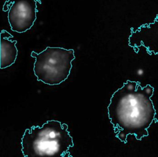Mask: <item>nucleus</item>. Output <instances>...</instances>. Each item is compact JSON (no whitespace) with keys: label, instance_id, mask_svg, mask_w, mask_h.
<instances>
[{"label":"nucleus","instance_id":"20e7f679","mask_svg":"<svg viewBox=\"0 0 158 157\" xmlns=\"http://www.w3.org/2000/svg\"><path fill=\"white\" fill-rule=\"evenodd\" d=\"M40 0H6L2 10L7 12L11 30L23 33L30 30L36 19L37 2Z\"/></svg>","mask_w":158,"mask_h":157},{"label":"nucleus","instance_id":"7ed1b4c3","mask_svg":"<svg viewBox=\"0 0 158 157\" xmlns=\"http://www.w3.org/2000/svg\"><path fill=\"white\" fill-rule=\"evenodd\" d=\"M35 58L33 71L38 81L48 85H58L69 77L75 59L73 49L47 47L40 53L32 51Z\"/></svg>","mask_w":158,"mask_h":157},{"label":"nucleus","instance_id":"f257e3e1","mask_svg":"<svg viewBox=\"0 0 158 157\" xmlns=\"http://www.w3.org/2000/svg\"><path fill=\"white\" fill-rule=\"evenodd\" d=\"M154 89L150 84L142 87L139 82L127 80L112 95L107 107L108 116L115 137L124 143L128 135L141 140L149 135L153 122L158 123L151 97Z\"/></svg>","mask_w":158,"mask_h":157},{"label":"nucleus","instance_id":"f03ea898","mask_svg":"<svg viewBox=\"0 0 158 157\" xmlns=\"http://www.w3.org/2000/svg\"><path fill=\"white\" fill-rule=\"evenodd\" d=\"M68 125L57 120L47 121L41 127L27 129L21 139L22 152L25 157L72 156L73 147Z\"/></svg>","mask_w":158,"mask_h":157},{"label":"nucleus","instance_id":"423d86ee","mask_svg":"<svg viewBox=\"0 0 158 157\" xmlns=\"http://www.w3.org/2000/svg\"><path fill=\"white\" fill-rule=\"evenodd\" d=\"M13 36L6 30H1L0 34L1 69L11 66L17 59L18 50L16 44L17 41L16 40H11Z\"/></svg>","mask_w":158,"mask_h":157},{"label":"nucleus","instance_id":"39448f33","mask_svg":"<svg viewBox=\"0 0 158 157\" xmlns=\"http://www.w3.org/2000/svg\"><path fill=\"white\" fill-rule=\"evenodd\" d=\"M128 45L136 53L143 46L149 55L158 54V15L152 23L143 24L136 30L131 28Z\"/></svg>","mask_w":158,"mask_h":157}]
</instances>
